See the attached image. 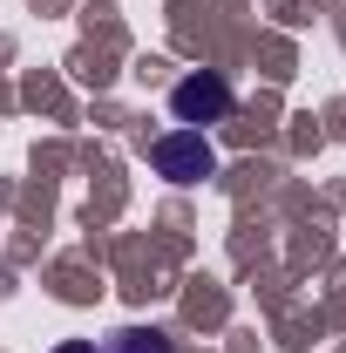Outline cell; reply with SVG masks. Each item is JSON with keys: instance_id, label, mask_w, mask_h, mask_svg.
Returning a JSON list of instances; mask_svg holds the SVG:
<instances>
[{"instance_id": "6da1fadb", "label": "cell", "mask_w": 346, "mask_h": 353, "mask_svg": "<svg viewBox=\"0 0 346 353\" xmlns=\"http://www.w3.org/2000/svg\"><path fill=\"white\" fill-rule=\"evenodd\" d=\"M150 163L170 183H204V176H217V150L204 143V130H170L150 143Z\"/></svg>"}, {"instance_id": "7a4b0ae2", "label": "cell", "mask_w": 346, "mask_h": 353, "mask_svg": "<svg viewBox=\"0 0 346 353\" xmlns=\"http://www.w3.org/2000/svg\"><path fill=\"white\" fill-rule=\"evenodd\" d=\"M170 116L183 123V130H204V123H224V116H231V82H224V75H211V68L183 75V82L170 88Z\"/></svg>"}, {"instance_id": "3957f363", "label": "cell", "mask_w": 346, "mask_h": 353, "mask_svg": "<svg viewBox=\"0 0 346 353\" xmlns=\"http://www.w3.org/2000/svg\"><path fill=\"white\" fill-rule=\"evenodd\" d=\"M109 353H176V347H170V333H156V326H123L109 340Z\"/></svg>"}, {"instance_id": "277c9868", "label": "cell", "mask_w": 346, "mask_h": 353, "mask_svg": "<svg viewBox=\"0 0 346 353\" xmlns=\"http://www.w3.org/2000/svg\"><path fill=\"white\" fill-rule=\"evenodd\" d=\"M54 353H95V340H61Z\"/></svg>"}]
</instances>
